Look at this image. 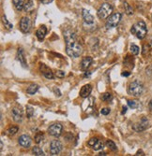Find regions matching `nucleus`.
Returning a JSON list of instances; mask_svg holds the SVG:
<instances>
[{
	"mask_svg": "<svg viewBox=\"0 0 152 156\" xmlns=\"http://www.w3.org/2000/svg\"><path fill=\"white\" fill-rule=\"evenodd\" d=\"M131 32L132 35H134L139 39L145 38V37L147 36V33L146 22L143 21H139L136 23H134L131 28Z\"/></svg>",
	"mask_w": 152,
	"mask_h": 156,
	"instance_id": "1",
	"label": "nucleus"
},
{
	"mask_svg": "<svg viewBox=\"0 0 152 156\" xmlns=\"http://www.w3.org/2000/svg\"><path fill=\"white\" fill-rule=\"evenodd\" d=\"M66 52L71 58H77L83 52V47L77 41L66 43Z\"/></svg>",
	"mask_w": 152,
	"mask_h": 156,
	"instance_id": "2",
	"label": "nucleus"
},
{
	"mask_svg": "<svg viewBox=\"0 0 152 156\" xmlns=\"http://www.w3.org/2000/svg\"><path fill=\"white\" fill-rule=\"evenodd\" d=\"M144 92V86L138 80L132 81L128 88V93L134 97H139Z\"/></svg>",
	"mask_w": 152,
	"mask_h": 156,
	"instance_id": "3",
	"label": "nucleus"
},
{
	"mask_svg": "<svg viewBox=\"0 0 152 156\" xmlns=\"http://www.w3.org/2000/svg\"><path fill=\"white\" fill-rule=\"evenodd\" d=\"M98 17L101 20H106L110 15L113 14V7L108 3H103L98 10Z\"/></svg>",
	"mask_w": 152,
	"mask_h": 156,
	"instance_id": "4",
	"label": "nucleus"
},
{
	"mask_svg": "<svg viewBox=\"0 0 152 156\" xmlns=\"http://www.w3.org/2000/svg\"><path fill=\"white\" fill-rule=\"evenodd\" d=\"M121 18H122V15L119 12H116V13H113L112 15H110L106 21V28L113 29V28L116 27L118 26V23L120 22Z\"/></svg>",
	"mask_w": 152,
	"mask_h": 156,
	"instance_id": "5",
	"label": "nucleus"
},
{
	"mask_svg": "<svg viewBox=\"0 0 152 156\" xmlns=\"http://www.w3.org/2000/svg\"><path fill=\"white\" fill-rule=\"evenodd\" d=\"M149 126V122L148 120L146 118V117H144L140 120V122H136V124H134L132 125V129L135 131V132H143V131H145L146 129H147Z\"/></svg>",
	"mask_w": 152,
	"mask_h": 156,
	"instance_id": "6",
	"label": "nucleus"
},
{
	"mask_svg": "<svg viewBox=\"0 0 152 156\" xmlns=\"http://www.w3.org/2000/svg\"><path fill=\"white\" fill-rule=\"evenodd\" d=\"M62 130H63V126L60 124H52L49 128H48L47 132L50 136H55V137H58L61 133H62Z\"/></svg>",
	"mask_w": 152,
	"mask_h": 156,
	"instance_id": "7",
	"label": "nucleus"
},
{
	"mask_svg": "<svg viewBox=\"0 0 152 156\" xmlns=\"http://www.w3.org/2000/svg\"><path fill=\"white\" fill-rule=\"evenodd\" d=\"M62 148H63L62 143L59 140H57H57H53L50 144V153H51V155H54V156L58 155L62 151Z\"/></svg>",
	"mask_w": 152,
	"mask_h": 156,
	"instance_id": "8",
	"label": "nucleus"
},
{
	"mask_svg": "<svg viewBox=\"0 0 152 156\" xmlns=\"http://www.w3.org/2000/svg\"><path fill=\"white\" fill-rule=\"evenodd\" d=\"M31 28V21L28 17L25 16L20 21V29L23 33H28Z\"/></svg>",
	"mask_w": 152,
	"mask_h": 156,
	"instance_id": "9",
	"label": "nucleus"
},
{
	"mask_svg": "<svg viewBox=\"0 0 152 156\" xmlns=\"http://www.w3.org/2000/svg\"><path fill=\"white\" fill-rule=\"evenodd\" d=\"M64 38H65L66 43L69 42H73L76 41V34L73 30L71 29H68L64 32Z\"/></svg>",
	"mask_w": 152,
	"mask_h": 156,
	"instance_id": "10",
	"label": "nucleus"
},
{
	"mask_svg": "<svg viewBox=\"0 0 152 156\" xmlns=\"http://www.w3.org/2000/svg\"><path fill=\"white\" fill-rule=\"evenodd\" d=\"M39 69H41L42 75L46 79H48V80H53L54 79V74H53V72L51 71L50 68H48V67H47V65H45L44 64H41V67H39Z\"/></svg>",
	"mask_w": 152,
	"mask_h": 156,
	"instance_id": "11",
	"label": "nucleus"
},
{
	"mask_svg": "<svg viewBox=\"0 0 152 156\" xmlns=\"http://www.w3.org/2000/svg\"><path fill=\"white\" fill-rule=\"evenodd\" d=\"M18 142L23 148H29L31 145V138L27 135H23L18 138Z\"/></svg>",
	"mask_w": 152,
	"mask_h": 156,
	"instance_id": "12",
	"label": "nucleus"
},
{
	"mask_svg": "<svg viewBox=\"0 0 152 156\" xmlns=\"http://www.w3.org/2000/svg\"><path fill=\"white\" fill-rule=\"evenodd\" d=\"M82 16H83L84 22L85 23H87V24H92V23H94V17H93V16L91 15V13L88 10H87L84 9L82 10Z\"/></svg>",
	"mask_w": 152,
	"mask_h": 156,
	"instance_id": "13",
	"label": "nucleus"
},
{
	"mask_svg": "<svg viewBox=\"0 0 152 156\" xmlns=\"http://www.w3.org/2000/svg\"><path fill=\"white\" fill-rule=\"evenodd\" d=\"M92 61H93V59H92V57H90V56L84 57L81 64H80V68H81V69L84 70V71L87 70L88 69V68L90 67V64H92Z\"/></svg>",
	"mask_w": 152,
	"mask_h": 156,
	"instance_id": "14",
	"label": "nucleus"
},
{
	"mask_svg": "<svg viewBox=\"0 0 152 156\" xmlns=\"http://www.w3.org/2000/svg\"><path fill=\"white\" fill-rule=\"evenodd\" d=\"M92 91V87L90 84H85L82 87L81 91H80V96L83 98H87L89 96V94H91Z\"/></svg>",
	"mask_w": 152,
	"mask_h": 156,
	"instance_id": "15",
	"label": "nucleus"
},
{
	"mask_svg": "<svg viewBox=\"0 0 152 156\" xmlns=\"http://www.w3.org/2000/svg\"><path fill=\"white\" fill-rule=\"evenodd\" d=\"M12 117L16 122H21L23 121V111L18 108H14L12 110Z\"/></svg>",
	"mask_w": 152,
	"mask_h": 156,
	"instance_id": "16",
	"label": "nucleus"
},
{
	"mask_svg": "<svg viewBox=\"0 0 152 156\" xmlns=\"http://www.w3.org/2000/svg\"><path fill=\"white\" fill-rule=\"evenodd\" d=\"M17 60L20 62V64L23 65V68H26V60L25 57V53H23V50L22 48H19L17 51Z\"/></svg>",
	"mask_w": 152,
	"mask_h": 156,
	"instance_id": "17",
	"label": "nucleus"
},
{
	"mask_svg": "<svg viewBox=\"0 0 152 156\" xmlns=\"http://www.w3.org/2000/svg\"><path fill=\"white\" fill-rule=\"evenodd\" d=\"M46 33H47V28H46V26H42L41 27H39V28L37 30V32H36V37L38 38L39 40H41V41H42V40L45 38Z\"/></svg>",
	"mask_w": 152,
	"mask_h": 156,
	"instance_id": "18",
	"label": "nucleus"
},
{
	"mask_svg": "<svg viewBox=\"0 0 152 156\" xmlns=\"http://www.w3.org/2000/svg\"><path fill=\"white\" fill-rule=\"evenodd\" d=\"M12 3L16 10L19 11L23 10V8H25V0H12Z\"/></svg>",
	"mask_w": 152,
	"mask_h": 156,
	"instance_id": "19",
	"label": "nucleus"
},
{
	"mask_svg": "<svg viewBox=\"0 0 152 156\" xmlns=\"http://www.w3.org/2000/svg\"><path fill=\"white\" fill-rule=\"evenodd\" d=\"M34 9H35V3L33 0H29L26 4H25V8H23V10L26 12H32Z\"/></svg>",
	"mask_w": 152,
	"mask_h": 156,
	"instance_id": "20",
	"label": "nucleus"
},
{
	"mask_svg": "<svg viewBox=\"0 0 152 156\" xmlns=\"http://www.w3.org/2000/svg\"><path fill=\"white\" fill-rule=\"evenodd\" d=\"M39 88V87L38 84H31V85L27 88L26 93H27L28 94H30V95H33V94H35L38 92Z\"/></svg>",
	"mask_w": 152,
	"mask_h": 156,
	"instance_id": "21",
	"label": "nucleus"
},
{
	"mask_svg": "<svg viewBox=\"0 0 152 156\" xmlns=\"http://www.w3.org/2000/svg\"><path fill=\"white\" fill-rule=\"evenodd\" d=\"M32 152H33V154L36 156H44L45 155L44 152L39 147H34L33 149H32Z\"/></svg>",
	"mask_w": 152,
	"mask_h": 156,
	"instance_id": "22",
	"label": "nucleus"
},
{
	"mask_svg": "<svg viewBox=\"0 0 152 156\" xmlns=\"http://www.w3.org/2000/svg\"><path fill=\"white\" fill-rule=\"evenodd\" d=\"M124 9H125V12L127 15H132L133 14V9L131 5H129L127 2H124Z\"/></svg>",
	"mask_w": 152,
	"mask_h": 156,
	"instance_id": "23",
	"label": "nucleus"
},
{
	"mask_svg": "<svg viewBox=\"0 0 152 156\" xmlns=\"http://www.w3.org/2000/svg\"><path fill=\"white\" fill-rule=\"evenodd\" d=\"M103 146H104V144H103V142L101 140V139H98V141L96 142V144L92 147V149L94 150V151H100V150H101L102 148H103Z\"/></svg>",
	"mask_w": 152,
	"mask_h": 156,
	"instance_id": "24",
	"label": "nucleus"
},
{
	"mask_svg": "<svg viewBox=\"0 0 152 156\" xmlns=\"http://www.w3.org/2000/svg\"><path fill=\"white\" fill-rule=\"evenodd\" d=\"M106 146L109 148L110 150H112L113 152H116L117 151V147H116V145L112 141V140H107L106 141Z\"/></svg>",
	"mask_w": 152,
	"mask_h": 156,
	"instance_id": "25",
	"label": "nucleus"
},
{
	"mask_svg": "<svg viewBox=\"0 0 152 156\" xmlns=\"http://www.w3.org/2000/svg\"><path fill=\"white\" fill-rule=\"evenodd\" d=\"M18 130H19V128L17 126H12L7 130V134L9 136H13L18 132Z\"/></svg>",
	"mask_w": 152,
	"mask_h": 156,
	"instance_id": "26",
	"label": "nucleus"
},
{
	"mask_svg": "<svg viewBox=\"0 0 152 156\" xmlns=\"http://www.w3.org/2000/svg\"><path fill=\"white\" fill-rule=\"evenodd\" d=\"M43 138H44V136H43V134L42 133H38L35 136V137H34V140H35V142L37 144H39V143H41L43 140Z\"/></svg>",
	"mask_w": 152,
	"mask_h": 156,
	"instance_id": "27",
	"label": "nucleus"
},
{
	"mask_svg": "<svg viewBox=\"0 0 152 156\" xmlns=\"http://www.w3.org/2000/svg\"><path fill=\"white\" fill-rule=\"evenodd\" d=\"M130 50H131V52H132L133 55H137V54L139 53V47L136 46V45H134V44H132V45H131Z\"/></svg>",
	"mask_w": 152,
	"mask_h": 156,
	"instance_id": "28",
	"label": "nucleus"
},
{
	"mask_svg": "<svg viewBox=\"0 0 152 156\" xmlns=\"http://www.w3.org/2000/svg\"><path fill=\"white\" fill-rule=\"evenodd\" d=\"M33 113H34V110L32 106H26V115H27V118H31L33 116Z\"/></svg>",
	"mask_w": 152,
	"mask_h": 156,
	"instance_id": "29",
	"label": "nucleus"
},
{
	"mask_svg": "<svg viewBox=\"0 0 152 156\" xmlns=\"http://www.w3.org/2000/svg\"><path fill=\"white\" fill-rule=\"evenodd\" d=\"M101 99L103 101H110L112 99V94L110 93H104L101 95Z\"/></svg>",
	"mask_w": 152,
	"mask_h": 156,
	"instance_id": "30",
	"label": "nucleus"
},
{
	"mask_svg": "<svg viewBox=\"0 0 152 156\" xmlns=\"http://www.w3.org/2000/svg\"><path fill=\"white\" fill-rule=\"evenodd\" d=\"M128 105H129V106H130V108H132V109L138 108V103L136 101H133V100H129V101H128Z\"/></svg>",
	"mask_w": 152,
	"mask_h": 156,
	"instance_id": "31",
	"label": "nucleus"
},
{
	"mask_svg": "<svg viewBox=\"0 0 152 156\" xmlns=\"http://www.w3.org/2000/svg\"><path fill=\"white\" fill-rule=\"evenodd\" d=\"M98 139H99V138L92 137V138H90L89 140H88V142H87V144H88V146H90V147H93V146L96 144V142L98 141Z\"/></svg>",
	"mask_w": 152,
	"mask_h": 156,
	"instance_id": "32",
	"label": "nucleus"
},
{
	"mask_svg": "<svg viewBox=\"0 0 152 156\" xmlns=\"http://www.w3.org/2000/svg\"><path fill=\"white\" fill-rule=\"evenodd\" d=\"M3 22H4V24H5V26L7 27V28H9V29H11L13 26H12V24H11L9 22H8V20L6 19V17L4 16L3 17Z\"/></svg>",
	"mask_w": 152,
	"mask_h": 156,
	"instance_id": "33",
	"label": "nucleus"
},
{
	"mask_svg": "<svg viewBox=\"0 0 152 156\" xmlns=\"http://www.w3.org/2000/svg\"><path fill=\"white\" fill-rule=\"evenodd\" d=\"M148 52H149V46H148L147 44H145V45H144V47H143L142 52H143L144 55H147V53Z\"/></svg>",
	"mask_w": 152,
	"mask_h": 156,
	"instance_id": "34",
	"label": "nucleus"
},
{
	"mask_svg": "<svg viewBox=\"0 0 152 156\" xmlns=\"http://www.w3.org/2000/svg\"><path fill=\"white\" fill-rule=\"evenodd\" d=\"M55 75H57V78H64L65 77V72L62 70H57V73H55Z\"/></svg>",
	"mask_w": 152,
	"mask_h": 156,
	"instance_id": "35",
	"label": "nucleus"
},
{
	"mask_svg": "<svg viewBox=\"0 0 152 156\" xmlns=\"http://www.w3.org/2000/svg\"><path fill=\"white\" fill-rule=\"evenodd\" d=\"M101 113L102 115H108V114L110 113V109H108V108L102 109V110H101Z\"/></svg>",
	"mask_w": 152,
	"mask_h": 156,
	"instance_id": "36",
	"label": "nucleus"
},
{
	"mask_svg": "<svg viewBox=\"0 0 152 156\" xmlns=\"http://www.w3.org/2000/svg\"><path fill=\"white\" fill-rule=\"evenodd\" d=\"M43 5H48V4H50L51 2H53L54 0H39Z\"/></svg>",
	"mask_w": 152,
	"mask_h": 156,
	"instance_id": "37",
	"label": "nucleus"
},
{
	"mask_svg": "<svg viewBox=\"0 0 152 156\" xmlns=\"http://www.w3.org/2000/svg\"><path fill=\"white\" fill-rule=\"evenodd\" d=\"M121 75H122L123 77H128V76H130V75H131V73H130V72H128V71H124V72H122Z\"/></svg>",
	"mask_w": 152,
	"mask_h": 156,
	"instance_id": "38",
	"label": "nucleus"
},
{
	"mask_svg": "<svg viewBox=\"0 0 152 156\" xmlns=\"http://www.w3.org/2000/svg\"><path fill=\"white\" fill-rule=\"evenodd\" d=\"M148 109L150 110V111H152V99H151L150 102L148 103Z\"/></svg>",
	"mask_w": 152,
	"mask_h": 156,
	"instance_id": "39",
	"label": "nucleus"
},
{
	"mask_svg": "<svg viewBox=\"0 0 152 156\" xmlns=\"http://www.w3.org/2000/svg\"><path fill=\"white\" fill-rule=\"evenodd\" d=\"M135 155H145V153H144V152H143V151H138Z\"/></svg>",
	"mask_w": 152,
	"mask_h": 156,
	"instance_id": "40",
	"label": "nucleus"
},
{
	"mask_svg": "<svg viewBox=\"0 0 152 156\" xmlns=\"http://www.w3.org/2000/svg\"><path fill=\"white\" fill-rule=\"evenodd\" d=\"M122 110H122V114H125V113L127 112V110H128V109H127V106H123Z\"/></svg>",
	"mask_w": 152,
	"mask_h": 156,
	"instance_id": "41",
	"label": "nucleus"
},
{
	"mask_svg": "<svg viewBox=\"0 0 152 156\" xmlns=\"http://www.w3.org/2000/svg\"><path fill=\"white\" fill-rule=\"evenodd\" d=\"M90 72H88V71H87V72H85V77H89L90 76Z\"/></svg>",
	"mask_w": 152,
	"mask_h": 156,
	"instance_id": "42",
	"label": "nucleus"
},
{
	"mask_svg": "<svg viewBox=\"0 0 152 156\" xmlns=\"http://www.w3.org/2000/svg\"><path fill=\"white\" fill-rule=\"evenodd\" d=\"M99 155H106V153L105 152H101V153H99Z\"/></svg>",
	"mask_w": 152,
	"mask_h": 156,
	"instance_id": "43",
	"label": "nucleus"
},
{
	"mask_svg": "<svg viewBox=\"0 0 152 156\" xmlns=\"http://www.w3.org/2000/svg\"><path fill=\"white\" fill-rule=\"evenodd\" d=\"M0 145H1V147H0V150H2V148H3V143L1 142V143H0Z\"/></svg>",
	"mask_w": 152,
	"mask_h": 156,
	"instance_id": "44",
	"label": "nucleus"
},
{
	"mask_svg": "<svg viewBox=\"0 0 152 156\" xmlns=\"http://www.w3.org/2000/svg\"><path fill=\"white\" fill-rule=\"evenodd\" d=\"M150 46L152 47V39H151V41H150Z\"/></svg>",
	"mask_w": 152,
	"mask_h": 156,
	"instance_id": "45",
	"label": "nucleus"
}]
</instances>
